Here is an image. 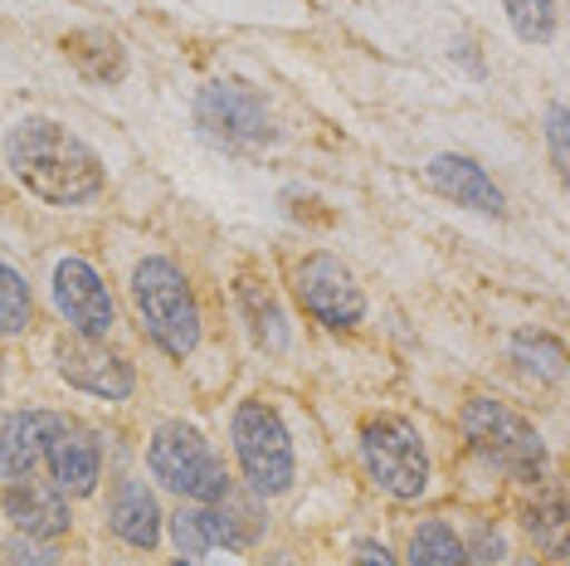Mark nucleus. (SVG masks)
<instances>
[{"label": "nucleus", "instance_id": "obj_1", "mask_svg": "<svg viewBox=\"0 0 570 566\" xmlns=\"http://www.w3.org/2000/svg\"><path fill=\"white\" fill-rule=\"evenodd\" d=\"M6 162L16 172V182L30 196H40L45 205H83L102 191L98 152L49 118H30V123L10 127Z\"/></svg>", "mask_w": 570, "mask_h": 566}, {"label": "nucleus", "instance_id": "obj_2", "mask_svg": "<svg viewBox=\"0 0 570 566\" xmlns=\"http://www.w3.org/2000/svg\"><path fill=\"white\" fill-rule=\"evenodd\" d=\"M132 303L151 342L171 357H190L200 342V308L186 274L171 260H141L132 274Z\"/></svg>", "mask_w": 570, "mask_h": 566}, {"label": "nucleus", "instance_id": "obj_3", "mask_svg": "<svg viewBox=\"0 0 570 566\" xmlns=\"http://www.w3.org/2000/svg\"><path fill=\"white\" fill-rule=\"evenodd\" d=\"M147 465L180 498H196V504H225L229 498L225 465L190 424H161L147 445Z\"/></svg>", "mask_w": 570, "mask_h": 566}, {"label": "nucleus", "instance_id": "obj_4", "mask_svg": "<svg viewBox=\"0 0 570 566\" xmlns=\"http://www.w3.org/2000/svg\"><path fill=\"white\" fill-rule=\"evenodd\" d=\"M463 435H469V445L488 465H498L502 474H512V479H541V469H547V445H541V435L502 401L478 396V401L463 406Z\"/></svg>", "mask_w": 570, "mask_h": 566}, {"label": "nucleus", "instance_id": "obj_5", "mask_svg": "<svg viewBox=\"0 0 570 566\" xmlns=\"http://www.w3.org/2000/svg\"><path fill=\"white\" fill-rule=\"evenodd\" d=\"M361 459L375 488H385L391 498H420L430 488V449L414 424L395 416H381L361 430Z\"/></svg>", "mask_w": 570, "mask_h": 566}, {"label": "nucleus", "instance_id": "obj_6", "mask_svg": "<svg viewBox=\"0 0 570 566\" xmlns=\"http://www.w3.org/2000/svg\"><path fill=\"white\" fill-rule=\"evenodd\" d=\"M235 455L254 494H283L293 484V440L274 406L244 401L235 410Z\"/></svg>", "mask_w": 570, "mask_h": 566}, {"label": "nucleus", "instance_id": "obj_7", "mask_svg": "<svg viewBox=\"0 0 570 566\" xmlns=\"http://www.w3.org/2000/svg\"><path fill=\"white\" fill-rule=\"evenodd\" d=\"M196 118L225 147H258V142L274 137V113L264 108V98L254 88H244L235 79L205 84L196 98Z\"/></svg>", "mask_w": 570, "mask_h": 566}, {"label": "nucleus", "instance_id": "obj_8", "mask_svg": "<svg viewBox=\"0 0 570 566\" xmlns=\"http://www.w3.org/2000/svg\"><path fill=\"white\" fill-rule=\"evenodd\" d=\"M293 289L303 308L327 328H356L366 318V299H361V283L352 279V269L332 254H307L293 274Z\"/></svg>", "mask_w": 570, "mask_h": 566}, {"label": "nucleus", "instance_id": "obj_9", "mask_svg": "<svg viewBox=\"0 0 570 566\" xmlns=\"http://www.w3.org/2000/svg\"><path fill=\"white\" fill-rule=\"evenodd\" d=\"M55 303L79 338H108L112 323H118L108 283L98 279V269L88 260H63L55 269Z\"/></svg>", "mask_w": 570, "mask_h": 566}, {"label": "nucleus", "instance_id": "obj_10", "mask_svg": "<svg viewBox=\"0 0 570 566\" xmlns=\"http://www.w3.org/2000/svg\"><path fill=\"white\" fill-rule=\"evenodd\" d=\"M45 465L55 474L59 494H94L98 488V440L88 435V424L79 420H63V416H49V430H45Z\"/></svg>", "mask_w": 570, "mask_h": 566}, {"label": "nucleus", "instance_id": "obj_11", "mask_svg": "<svg viewBox=\"0 0 570 566\" xmlns=\"http://www.w3.org/2000/svg\"><path fill=\"white\" fill-rule=\"evenodd\" d=\"M59 377L69 386H79V391H88V396H102V401H122V396H132V367H127L118 352L98 347V338L59 342Z\"/></svg>", "mask_w": 570, "mask_h": 566}, {"label": "nucleus", "instance_id": "obj_12", "mask_svg": "<svg viewBox=\"0 0 570 566\" xmlns=\"http://www.w3.org/2000/svg\"><path fill=\"white\" fill-rule=\"evenodd\" d=\"M430 182H434L439 196L469 205V211H478V215H502V191L473 157H459V152L434 157L430 162Z\"/></svg>", "mask_w": 570, "mask_h": 566}, {"label": "nucleus", "instance_id": "obj_13", "mask_svg": "<svg viewBox=\"0 0 570 566\" xmlns=\"http://www.w3.org/2000/svg\"><path fill=\"white\" fill-rule=\"evenodd\" d=\"M244 518H254L249 508H239L235 518L229 513H219V508H180L176 513V543L186 557H200V552H210V547H244L254 537V527L258 523H244Z\"/></svg>", "mask_w": 570, "mask_h": 566}, {"label": "nucleus", "instance_id": "obj_14", "mask_svg": "<svg viewBox=\"0 0 570 566\" xmlns=\"http://www.w3.org/2000/svg\"><path fill=\"white\" fill-rule=\"evenodd\" d=\"M6 518L30 537H59L69 533V504L55 488L35 484V479H16L6 488Z\"/></svg>", "mask_w": 570, "mask_h": 566}, {"label": "nucleus", "instance_id": "obj_15", "mask_svg": "<svg viewBox=\"0 0 570 566\" xmlns=\"http://www.w3.org/2000/svg\"><path fill=\"white\" fill-rule=\"evenodd\" d=\"M108 518H112V533H118L127 547H157L161 508H157V498H151L147 484L122 479L118 488H112V513Z\"/></svg>", "mask_w": 570, "mask_h": 566}, {"label": "nucleus", "instance_id": "obj_16", "mask_svg": "<svg viewBox=\"0 0 570 566\" xmlns=\"http://www.w3.org/2000/svg\"><path fill=\"white\" fill-rule=\"evenodd\" d=\"M45 430H49L45 410H16V416L0 420V469L10 479L35 474V465L45 459Z\"/></svg>", "mask_w": 570, "mask_h": 566}, {"label": "nucleus", "instance_id": "obj_17", "mask_svg": "<svg viewBox=\"0 0 570 566\" xmlns=\"http://www.w3.org/2000/svg\"><path fill=\"white\" fill-rule=\"evenodd\" d=\"M469 547L459 543L449 523H424L410 537V566H469Z\"/></svg>", "mask_w": 570, "mask_h": 566}, {"label": "nucleus", "instance_id": "obj_18", "mask_svg": "<svg viewBox=\"0 0 570 566\" xmlns=\"http://www.w3.org/2000/svg\"><path fill=\"white\" fill-rule=\"evenodd\" d=\"M69 59L98 84H118L122 79V49H118V40H108V35H73Z\"/></svg>", "mask_w": 570, "mask_h": 566}, {"label": "nucleus", "instance_id": "obj_19", "mask_svg": "<svg viewBox=\"0 0 570 566\" xmlns=\"http://www.w3.org/2000/svg\"><path fill=\"white\" fill-rule=\"evenodd\" d=\"M239 303H244V313H249L254 338L278 352V347L288 342V328H283V313H278V303L268 299V289H258V283H239Z\"/></svg>", "mask_w": 570, "mask_h": 566}, {"label": "nucleus", "instance_id": "obj_20", "mask_svg": "<svg viewBox=\"0 0 570 566\" xmlns=\"http://www.w3.org/2000/svg\"><path fill=\"white\" fill-rule=\"evenodd\" d=\"M35 299H30V283H24L10 264H0V338H16V332L30 323Z\"/></svg>", "mask_w": 570, "mask_h": 566}, {"label": "nucleus", "instance_id": "obj_21", "mask_svg": "<svg viewBox=\"0 0 570 566\" xmlns=\"http://www.w3.org/2000/svg\"><path fill=\"white\" fill-rule=\"evenodd\" d=\"M502 6H508L512 30L522 35L527 45L551 40V30H556V0H502Z\"/></svg>", "mask_w": 570, "mask_h": 566}, {"label": "nucleus", "instance_id": "obj_22", "mask_svg": "<svg viewBox=\"0 0 570 566\" xmlns=\"http://www.w3.org/2000/svg\"><path fill=\"white\" fill-rule=\"evenodd\" d=\"M527 527H531V537L551 552V557H561L566 552V508H561V498H551L541 513H531Z\"/></svg>", "mask_w": 570, "mask_h": 566}, {"label": "nucleus", "instance_id": "obj_23", "mask_svg": "<svg viewBox=\"0 0 570 566\" xmlns=\"http://www.w3.org/2000/svg\"><path fill=\"white\" fill-rule=\"evenodd\" d=\"M517 357H522L527 371H537V377H561V342L551 338H517Z\"/></svg>", "mask_w": 570, "mask_h": 566}, {"label": "nucleus", "instance_id": "obj_24", "mask_svg": "<svg viewBox=\"0 0 570 566\" xmlns=\"http://www.w3.org/2000/svg\"><path fill=\"white\" fill-rule=\"evenodd\" d=\"M547 137H551V152H556V172H566V108H561V103L551 108Z\"/></svg>", "mask_w": 570, "mask_h": 566}, {"label": "nucleus", "instance_id": "obj_25", "mask_svg": "<svg viewBox=\"0 0 570 566\" xmlns=\"http://www.w3.org/2000/svg\"><path fill=\"white\" fill-rule=\"evenodd\" d=\"M356 566H395V557L381 543H371L366 537V543H356Z\"/></svg>", "mask_w": 570, "mask_h": 566}, {"label": "nucleus", "instance_id": "obj_26", "mask_svg": "<svg viewBox=\"0 0 570 566\" xmlns=\"http://www.w3.org/2000/svg\"><path fill=\"white\" fill-rule=\"evenodd\" d=\"M10 557H16V566H45V562H49V552L30 547V543H10Z\"/></svg>", "mask_w": 570, "mask_h": 566}, {"label": "nucleus", "instance_id": "obj_27", "mask_svg": "<svg viewBox=\"0 0 570 566\" xmlns=\"http://www.w3.org/2000/svg\"><path fill=\"white\" fill-rule=\"evenodd\" d=\"M171 566H190V562H171Z\"/></svg>", "mask_w": 570, "mask_h": 566}]
</instances>
